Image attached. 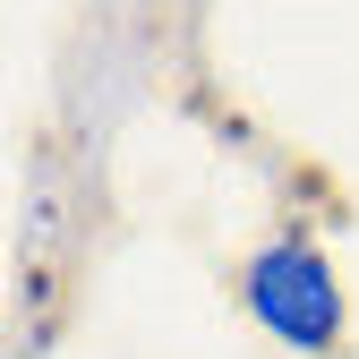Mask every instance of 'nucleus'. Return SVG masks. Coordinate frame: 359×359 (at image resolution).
Here are the masks:
<instances>
[{"label":"nucleus","mask_w":359,"mask_h":359,"mask_svg":"<svg viewBox=\"0 0 359 359\" xmlns=\"http://www.w3.org/2000/svg\"><path fill=\"white\" fill-rule=\"evenodd\" d=\"M240 291H248V317L274 342H291V351H334L342 342V283H334L317 240H265L248 257Z\"/></svg>","instance_id":"1"}]
</instances>
